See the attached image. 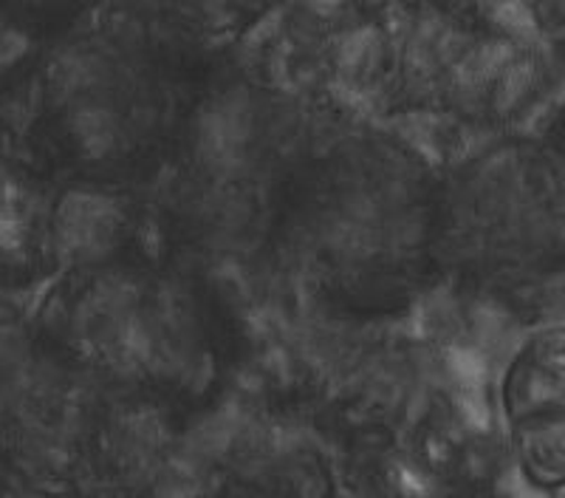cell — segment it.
Here are the masks:
<instances>
[{"mask_svg": "<svg viewBox=\"0 0 565 498\" xmlns=\"http://www.w3.org/2000/svg\"><path fill=\"white\" fill-rule=\"evenodd\" d=\"M498 414L523 479L543 492H565V326L523 340L498 382Z\"/></svg>", "mask_w": 565, "mask_h": 498, "instance_id": "obj_1", "label": "cell"}]
</instances>
